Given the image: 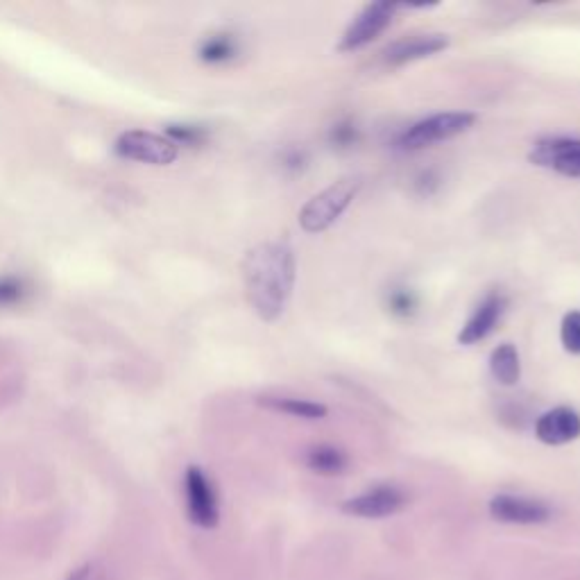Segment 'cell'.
<instances>
[{
  "instance_id": "obj_1",
  "label": "cell",
  "mask_w": 580,
  "mask_h": 580,
  "mask_svg": "<svg viewBox=\"0 0 580 580\" xmlns=\"http://www.w3.org/2000/svg\"><path fill=\"white\" fill-rule=\"evenodd\" d=\"M245 293L261 320L275 322L286 311L295 286V254L286 243H261L243 259Z\"/></svg>"
},
{
  "instance_id": "obj_2",
  "label": "cell",
  "mask_w": 580,
  "mask_h": 580,
  "mask_svg": "<svg viewBox=\"0 0 580 580\" xmlns=\"http://www.w3.org/2000/svg\"><path fill=\"white\" fill-rule=\"evenodd\" d=\"M358 189H361V177H347L311 198L300 211V225L304 232L320 234L329 229L352 204Z\"/></svg>"
},
{
  "instance_id": "obj_3",
  "label": "cell",
  "mask_w": 580,
  "mask_h": 580,
  "mask_svg": "<svg viewBox=\"0 0 580 580\" xmlns=\"http://www.w3.org/2000/svg\"><path fill=\"white\" fill-rule=\"evenodd\" d=\"M476 116L469 112H445L417 121L415 125L408 127L399 139V145L404 150H424L433 143L454 139V136L467 132L469 127H474Z\"/></svg>"
},
{
  "instance_id": "obj_4",
  "label": "cell",
  "mask_w": 580,
  "mask_h": 580,
  "mask_svg": "<svg viewBox=\"0 0 580 580\" xmlns=\"http://www.w3.org/2000/svg\"><path fill=\"white\" fill-rule=\"evenodd\" d=\"M184 494H186V513H189L191 522L200 528H216L220 519L218 494L202 467L193 465L186 469Z\"/></svg>"
},
{
  "instance_id": "obj_5",
  "label": "cell",
  "mask_w": 580,
  "mask_h": 580,
  "mask_svg": "<svg viewBox=\"0 0 580 580\" xmlns=\"http://www.w3.org/2000/svg\"><path fill=\"white\" fill-rule=\"evenodd\" d=\"M116 155L123 159L141 161V164L166 166L177 159V145L170 143L166 136L145 130H130L118 136Z\"/></svg>"
},
{
  "instance_id": "obj_6",
  "label": "cell",
  "mask_w": 580,
  "mask_h": 580,
  "mask_svg": "<svg viewBox=\"0 0 580 580\" xmlns=\"http://www.w3.org/2000/svg\"><path fill=\"white\" fill-rule=\"evenodd\" d=\"M397 10L399 5L395 3H372L365 7V10L349 23L343 39H340L338 44L340 53H354V50H361L372 44V41L388 28Z\"/></svg>"
},
{
  "instance_id": "obj_7",
  "label": "cell",
  "mask_w": 580,
  "mask_h": 580,
  "mask_svg": "<svg viewBox=\"0 0 580 580\" xmlns=\"http://www.w3.org/2000/svg\"><path fill=\"white\" fill-rule=\"evenodd\" d=\"M528 161L540 168H551L560 175L580 177V139L556 136V139H542L528 152Z\"/></svg>"
},
{
  "instance_id": "obj_8",
  "label": "cell",
  "mask_w": 580,
  "mask_h": 580,
  "mask_svg": "<svg viewBox=\"0 0 580 580\" xmlns=\"http://www.w3.org/2000/svg\"><path fill=\"white\" fill-rule=\"evenodd\" d=\"M406 506V494L395 485H377L343 503V513L365 519H381L399 513Z\"/></svg>"
},
{
  "instance_id": "obj_9",
  "label": "cell",
  "mask_w": 580,
  "mask_h": 580,
  "mask_svg": "<svg viewBox=\"0 0 580 580\" xmlns=\"http://www.w3.org/2000/svg\"><path fill=\"white\" fill-rule=\"evenodd\" d=\"M490 515L503 524H544L551 519V510L542 501L497 494L490 501Z\"/></svg>"
},
{
  "instance_id": "obj_10",
  "label": "cell",
  "mask_w": 580,
  "mask_h": 580,
  "mask_svg": "<svg viewBox=\"0 0 580 580\" xmlns=\"http://www.w3.org/2000/svg\"><path fill=\"white\" fill-rule=\"evenodd\" d=\"M506 295L499 293V290H492V293L485 295V300L476 306L474 313L469 315V320L465 322L463 331L458 334L460 345H476L481 340L488 338L497 322L501 320L503 311H506Z\"/></svg>"
},
{
  "instance_id": "obj_11",
  "label": "cell",
  "mask_w": 580,
  "mask_h": 580,
  "mask_svg": "<svg viewBox=\"0 0 580 580\" xmlns=\"http://www.w3.org/2000/svg\"><path fill=\"white\" fill-rule=\"evenodd\" d=\"M449 46L447 34L433 32V34H415V37L399 39L383 50V59L388 66H404L408 62H417V59L438 55L440 50Z\"/></svg>"
},
{
  "instance_id": "obj_12",
  "label": "cell",
  "mask_w": 580,
  "mask_h": 580,
  "mask_svg": "<svg viewBox=\"0 0 580 580\" xmlns=\"http://www.w3.org/2000/svg\"><path fill=\"white\" fill-rule=\"evenodd\" d=\"M537 440L544 445L560 447L580 438V415L569 406H558L544 413L535 424Z\"/></svg>"
},
{
  "instance_id": "obj_13",
  "label": "cell",
  "mask_w": 580,
  "mask_h": 580,
  "mask_svg": "<svg viewBox=\"0 0 580 580\" xmlns=\"http://www.w3.org/2000/svg\"><path fill=\"white\" fill-rule=\"evenodd\" d=\"M490 372L503 386H515L522 379V363H519V352L513 343H503L494 349L490 356Z\"/></svg>"
},
{
  "instance_id": "obj_14",
  "label": "cell",
  "mask_w": 580,
  "mask_h": 580,
  "mask_svg": "<svg viewBox=\"0 0 580 580\" xmlns=\"http://www.w3.org/2000/svg\"><path fill=\"white\" fill-rule=\"evenodd\" d=\"M198 55L204 64H227L238 55V41L234 34L229 32H218L211 34L200 44Z\"/></svg>"
},
{
  "instance_id": "obj_15",
  "label": "cell",
  "mask_w": 580,
  "mask_h": 580,
  "mask_svg": "<svg viewBox=\"0 0 580 580\" xmlns=\"http://www.w3.org/2000/svg\"><path fill=\"white\" fill-rule=\"evenodd\" d=\"M261 404L272 408V411H277V413L302 417V420H322V417H327V406H322L318 402H309V399L263 397Z\"/></svg>"
},
{
  "instance_id": "obj_16",
  "label": "cell",
  "mask_w": 580,
  "mask_h": 580,
  "mask_svg": "<svg viewBox=\"0 0 580 580\" xmlns=\"http://www.w3.org/2000/svg\"><path fill=\"white\" fill-rule=\"evenodd\" d=\"M306 465L322 476H336L345 472L349 460L345 456V451L329 445H320L313 447L309 454H306Z\"/></svg>"
},
{
  "instance_id": "obj_17",
  "label": "cell",
  "mask_w": 580,
  "mask_h": 580,
  "mask_svg": "<svg viewBox=\"0 0 580 580\" xmlns=\"http://www.w3.org/2000/svg\"><path fill=\"white\" fill-rule=\"evenodd\" d=\"M166 139L170 143L186 145V148H200V145L207 143L209 132L207 127L202 125H191V123H175L166 127Z\"/></svg>"
},
{
  "instance_id": "obj_18",
  "label": "cell",
  "mask_w": 580,
  "mask_h": 580,
  "mask_svg": "<svg viewBox=\"0 0 580 580\" xmlns=\"http://www.w3.org/2000/svg\"><path fill=\"white\" fill-rule=\"evenodd\" d=\"M388 311L399 320L413 318L417 311V297L408 288H392L388 293Z\"/></svg>"
},
{
  "instance_id": "obj_19",
  "label": "cell",
  "mask_w": 580,
  "mask_h": 580,
  "mask_svg": "<svg viewBox=\"0 0 580 580\" xmlns=\"http://www.w3.org/2000/svg\"><path fill=\"white\" fill-rule=\"evenodd\" d=\"M560 343L569 354H580V311H569L562 318Z\"/></svg>"
},
{
  "instance_id": "obj_20",
  "label": "cell",
  "mask_w": 580,
  "mask_h": 580,
  "mask_svg": "<svg viewBox=\"0 0 580 580\" xmlns=\"http://www.w3.org/2000/svg\"><path fill=\"white\" fill-rule=\"evenodd\" d=\"M28 295V284L19 277H0V306L21 304Z\"/></svg>"
},
{
  "instance_id": "obj_21",
  "label": "cell",
  "mask_w": 580,
  "mask_h": 580,
  "mask_svg": "<svg viewBox=\"0 0 580 580\" xmlns=\"http://www.w3.org/2000/svg\"><path fill=\"white\" fill-rule=\"evenodd\" d=\"M356 141V127L349 123H340L331 130V143L338 145V148H347Z\"/></svg>"
},
{
  "instance_id": "obj_22",
  "label": "cell",
  "mask_w": 580,
  "mask_h": 580,
  "mask_svg": "<svg viewBox=\"0 0 580 580\" xmlns=\"http://www.w3.org/2000/svg\"><path fill=\"white\" fill-rule=\"evenodd\" d=\"M68 580H93V567L91 565H82L80 569H75Z\"/></svg>"
}]
</instances>
